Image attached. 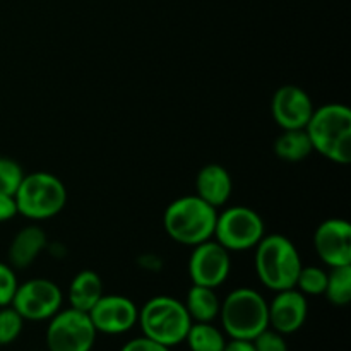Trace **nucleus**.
I'll use <instances>...</instances> for the list:
<instances>
[{
    "label": "nucleus",
    "instance_id": "bb28decb",
    "mask_svg": "<svg viewBox=\"0 0 351 351\" xmlns=\"http://www.w3.org/2000/svg\"><path fill=\"white\" fill-rule=\"evenodd\" d=\"M120 351H171V348L161 345V343L153 341V339L146 338V336H139V338H134L130 341H127L120 348Z\"/></svg>",
    "mask_w": 351,
    "mask_h": 351
},
{
    "label": "nucleus",
    "instance_id": "6ab92c4d",
    "mask_svg": "<svg viewBox=\"0 0 351 351\" xmlns=\"http://www.w3.org/2000/svg\"><path fill=\"white\" fill-rule=\"evenodd\" d=\"M312 143L305 129L283 130L274 143V153L280 160L288 163H298L304 161L312 153Z\"/></svg>",
    "mask_w": 351,
    "mask_h": 351
},
{
    "label": "nucleus",
    "instance_id": "f3484780",
    "mask_svg": "<svg viewBox=\"0 0 351 351\" xmlns=\"http://www.w3.org/2000/svg\"><path fill=\"white\" fill-rule=\"evenodd\" d=\"M103 295H105V291H103V281L99 274L91 269H82L71 281L69 304H71L72 308L89 312Z\"/></svg>",
    "mask_w": 351,
    "mask_h": 351
},
{
    "label": "nucleus",
    "instance_id": "4468645a",
    "mask_svg": "<svg viewBox=\"0 0 351 351\" xmlns=\"http://www.w3.org/2000/svg\"><path fill=\"white\" fill-rule=\"evenodd\" d=\"M267 315H269L271 329L283 336L293 335L307 321V297L297 288L276 291L273 300L267 302Z\"/></svg>",
    "mask_w": 351,
    "mask_h": 351
},
{
    "label": "nucleus",
    "instance_id": "0eeeda50",
    "mask_svg": "<svg viewBox=\"0 0 351 351\" xmlns=\"http://www.w3.org/2000/svg\"><path fill=\"white\" fill-rule=\"evenodd\" d=\"M264 237V221L261 215L247 206H232L218 213L213 239L228 252H243L256 249Z\"/></svg>",
    "mask_w": 351,
    "mask_h": 351
},
{
    "label": "nucleus",
    "instance_id": "dca6fc26",
    "mask_svg": "<svg viewBox=\"0 0 351 351\" xmlns=\"http://www.w3.org/2000/svg\"><path fill=\"white\" fill-rule=\"evenodd\" d=\"M47 247V235L36 225L19 230L9 245V266L12 269L29 267Z\"/></svg>",
    "mask_w": 351,
    "mask_h": 351
},
{
    "label": "nucleus",
    "instance_id": "aec40b11",
    "mask_svg": "<svg viewBox=\"0 0 351 351\" xmlns=\"http://www.w3.org/2000/svg\"><path fill=\"white\" fill-rule=\"evenodd\" d=\"M184 343L191 351H223L226 335L213 322H192Z\"/></svg>",
    "mask_w": 351,
    "mask_h": 351
},
{
    "label": "nucleus",
    "instance_id": "4be33fe9",
    "mask_svg": "<svg viewBox=\"0 0 351 351\" xmlns=\"http://www.w3.org/2000/svg\"><path fill=\"white\" fill-rule=\"evenodd\" d=\"M326 285H328V271L319 266H302L298 273L295 288L305 295V297H317L324 295Z\"/></svg>",
    "mask_w": 351,
    "mask_h": 351
},
{
    "label": "nucleus",
    "instance_id": "cd10ccee",
    "mask_svg": "<svg viewBox=\"0 0 351 351\" xmlns=\"http://www.w3.org/2000/svg\"><path fill=\"white\" fill-rule=\"evenodd\" d=\"M17 215L16 199L10 194L0 192V223H5Z\"/></svg>",
    "mask_w": 351,
    "mask_h": 351
},
{
    "label": "nucleus",
    "instance_id": "423d86ee",
    "mask_svg": "<svg viewBox=\"0 0 351 351\" xmlns=\"http://www.w3.org/2000/svg\"><path fill=\"white\" fill-rule=\"evenodd\" d=\"M17 215L41 221L57 216L67 204V189L64 182L48 171L24 175L14 194Z\"/></svg>",
    "mask_w": 351,
    "mask_h": 351
},
{
    "label": "nucleus",
    "instance_id": "20e7f679",
    "mask_svg": "<svg viewBox=\"0 0 351 351\" xmlns=\"http://www.w3.org/2000/svg\"><path fill=\"white\" fill-rule=\"evenodd\" d=\"M223 332L230 339L252 341L269 328L267 300L254 288H237L226 295L219 307Z\"/></svg>",
    "mask_w": 351,
    "mask_h": 351
},
{
    "label": "nucleus",
    "instance_id": "b1692460",
    "mask_svg": "<svg viewBox=\"0 0 351 351\" xmlns=\"http://www.w3.org/2000/svg\"><path fill=\"white\" fill-rule=\"evenodd\" d=\"M23 177L24 171L17 161H14L12 158L0 156V192L2 194H16Z\"/></svg>",
    "mask_w": 351,
    "mask_h": 351
},
{
    "label": "nucleus",
    "instance_id": "39448f33",
    "mask_svg": "<svg viewBox=\"0 0 351 351\" xmlns=\"http://www.w3.org/2000/svg\"><path fill=\"white\" fill-rule=\"evenodd\" d=\"M137 324L143 331V336L168 348H173L185 341L192 326V319L184 302L168 295H158L149 298L139 308Z\"/></svg>",
    "mask_w": 351,
    "mask_h": 351
},
{
    "label": "nucleus",
    "instance_id": "f257e3e1",
    "mask_svg": "<svg viewBox=\"0 0 351 351\" xmlns=\"http://www.w3.org/2000/svg\"><path fill=\"white\" fill-rule=\"evenodd\" d=\"M305 132L317 151L329 161L348 165L351 161V110L341 103H328L314 108Z\"/></svg>",
    "mask_w": 351,
    "mask_h": 351
},
{
    "label": "nucleus",
    "instance_id": "a211bd4d",
    "mask_svg": "<svg viewBox=\"0 0 351 351\" xmlns=\"http://www.w3.org/2000/svg\"><path fill=\"white\" fill-rule=\"evenodd\" d=\"M192 322H215L218 319L221 300L216 295L215 288L192 285L184 302Z\"/></svg>",
    "mask_w": 351,
    "mask_h": 351
},
{
    "label": "nucleus",
    "instance_id": "6e6552de",
    "mask_svg": "<svg viewBox=\"0 0 351 351\" xmlns=\"http://www.w3.org/2000/svg\"><path fill=\"white\" fill-rule=\"evenodd\" d=\"M95 326L89 319L88 312L77 308H64L58 311L51 319H48L47 341L48 351H91L96 343Z\"/></svg>",
    "mask_w": 351,
    "mask_h": 351
},
{
    "label": "nucleus",
    "instance_id": "c85d7f7f",
    "mask_svg": "<svg viewBox=\"0 0 351 351\" xmlns=\"http://www.w3.org/2000/svg\"><path fill=\"white\" fill-rule=\"evenodd\" d=\"M223 351H256V350H254L252 341H245V339H230V341H226Z\"/></svg>",
    "mask_w": 351,
    "mask_h": 351
},
{
    "label": "nucleus",
    "instance_id": "7ed1b4c3",
    "mask_svg": "<svg viewBox=\"0 0 351 351\" xmlns=\"http://www.w3.org/2000/svg\"><path fill=\"white\" fill-rule=\"evenodd\" d=\"M302 266L295 243L280 233L264 235L256 245V273L261 283L269 290L295 288Z\"/></svg>",
    "mask_w": 351,
    "mask_h": 351
},
{
    "label": "nucleus",
    "instance_id": "ddd939ff",
    "mask_svg": "<svg viewBox=\"0 0 351 351\" xmlns=\"http://www.w3.org/2000/svg\"><path fill=\"white\" fill-rule=\"evenodd\" d=\"M314 103L307 91L293 84L276 89L271 101L273 119L283 130L305 129L314 113Z\"/></svg>",
    "mask_w": 351,
    "mask_h": 351
},
{
    "label": "nucleus",
    "instance_id": "f03ea898",
    "mask_svg": "<svg viewBox=\"0 0 351 351\" xmlns=\"http://www.w3.org/2000/svg\"><path fill=\"white\" fill-rule=\"evenodd\" d=\"M218 211L199 195H184L170 202L163 215L165 232L182 245L195 247L215 235Z\"/></svg>",
    "mask_w": 351,
    "mask_h": 351
},
{
    "label": "nucleus",
    "instance_id": "5701e85b",
    "mask_svg": "<svg viewBox=\"0 0 351 351\" xmlns=\"http://www.w3.org/2000/svg\"><path fill=\"white\" fill-rule=\"evenodd\" d=\"M24 328V319L16 312L12 305L0 307V346H7L16 341Z\"/></svg>",
    "mask_w": 351,
    "mask_h": 351
},
{
    "label": "nucleus",
    "instance_id": "9b49d317",
    "mask_svg": "<svg viewBox=\"0 0 351 351\" xmlns=\"http://www.w3.org/2000/svg\"><path fill=\"white\" fill-rule=\"evenodd\" d=\"M88 314L98 335L119 336L137 324L139 308L123 295H103Z\"/></svg>",
    "mask_w": 351,
    "mask_h": 351
},
{
    "label": "nucleus",
    "instance_id": "393cba45",
    "mask_svg": "<svg viewBox=\"0 0 351 351\" xmlns=\"http://www.w3.org/2000/svg\"><path fill=\"white\" fill-rule=\"evenodd\" d=\"M19 281L12 267L5 263H0V307H7L12 304Z\"/></svg>",
    "mask_w": 351,
    "mask_h": 351
},
{
    "label": "nucleus",
    "instance_id": "a878e982",
    "mask_svg": "<svg viewBox=\"0 0 351 351\" xmlns=\"http://www.w3.org/2000/svg\"><path fill=\"white\" fill-rule=\"evenodd\" d=\"M254 350L256 351H288V343L283 335L274 329L267 328L259 336L252 339Z\"/></svg>",
    "mask_w": 351,
    "mask_h": 351
},
{
    "label": "nucleus",
    "instance_id": "f8f14e48",
    "mask_svg": "<svg viewBox=\"0 0 351 351\" xmlns=\"http://www.w3.org/2000/svg\"><path fill=\"white\" fill-rule=\"evenodd\" d=\"M314 247L326 266H348L351 264V225L341 218L326 219L315 230Z\"/></svg>",
    "mask_w": 351,
    "mask_h": 351
},
{
    "label": "nucleus",
    "instance_id": "412c9836",
    "mask_svg": "<svg viewBox=\"0 0 351 351\" xmlns=\"http://www.w3.org/2000/svg\"><path fill=\"white\" fill-rule=\"evenodd\" d=\"M326 298L336 307H345L351 302V264L331 267L328 273Z\"/></svg>",
    "mask_w": 351,
    "mask_h": 351
},
{
    "label": "nucleus",
    "instance_id": "2eb2a0df",
    "mask_svg": "<svg viewBox=\"0 0 351 351\" xmlns=\"http://www.w3.org/2000/svg\"><path fill=\"white\" fill-rule=\"evenodd\" d=\"M233 192V180L230 171L221 165H206L195 177V195L211 204L213 208H221L228 202Z\"/></svg>",
    "mask_w": 351,
    "mask_h": 351
},
{
    "label": "nucleus",
    "instance_id": "9d476101",
    "mask_svg": "<svg viewBox=\"0 0 351 351\" xmlns=\"http://www.w3.org/2000/svg\"><path fill=\"white\" fill-rule=\"evenodd\" d=\"M232 271L230 252L216 240H206L194 247L189 259V276L192 285L218 288L228 280Z\"/></svg>",
    "mask_w": 351,
    "mask_h": 351
},
{
    "label": "nucleus",
    "instance_id": "1a4fd4ad",
    "mask_svg": "<svg viewBox=\"0 0 351 351\" xmlns=\"http://www.w3.org/2000/svg\"><path fill=\"white\" fill-rule=\"evenodd\" d=\"M62 302L64 295L57 283L47 278H33L17 287L10 305L24 321L43 322L60 311Z\"/></svg>",
    "mask_w": 351,
    "mask_h": 351
}]
</instances>
